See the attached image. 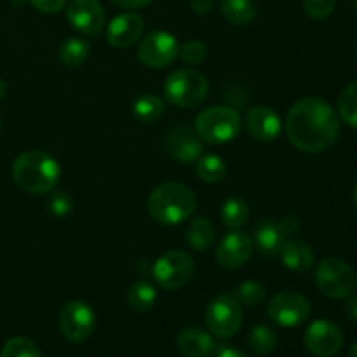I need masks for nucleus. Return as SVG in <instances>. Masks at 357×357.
<instances>
[{"instance_id": "obj_2", "label": "nucleus", "mask_w": 357, "mask_h": 357, "mask_svg": "<svg viewBox=\"0 0 357 357\" xmlns=\"http://www.w3.org/2000/svg\"><path fill=\"white\" fill-rule=\"evenodd\" d=\"M61 169L58 160L42 150L23 152L13 164V180L28 194H47L58 185Z\"/></svg>"}, {"instance_id": "obj_9", "label": "nucleus", "mask_w": 357, "mask_h": 357, "mask_svg": "<svg viewBox=\"0 0 357 357\" xmlns=\"http://www.w3.org/2000/svg\"><path fill=\"white\" fill-rule=\"evenodd\" d=\"M312 307L310 302L296 291H281L268 303L267 314L275 324L282 328H295L309 319Z\"/></svg>"}, {"instance_id": "obj_40", "label": "nucleus", "mask_w": 357, "mask_h": 357, "mask_svg": "<svg viewBox=\"0 0 357 357\" xmlns=\"http://www.w3.org/2000/svg\"><path fill=\"white\" fill-rule=\"evenodd\" d=\"M216 357H248L243 351L234 347H220L216 351Z\"/></svg>"}, {"instance_id": "obj_26", "label": "nucleus", "mask_w": 357, "mask_h": 357, "mask_svg": "<svg viewBox=\"0 0 357 357\" xmlns=\"http://www.w3.org/2000/svg\"><path fill=\"white\" fill-rule=\"evenodd\" d=\"M248 345L260 356H268L278 345V335L267 324H257L248 335Z\"/></svg>"}, {"instance_id": "obj_6", "label": "nucleus", "mask_w": 357, "mask_h": 357, "mask_svg": "<svg viewBox=\"0 0 357 357\" xmlns=\"http://www.w3.org/2000/svg\"><path fill=\"white\" fill-rule=\"evenodd\" d=\"M316 286L323 295L333 300L351 296L356 286V274L349 264L340 258H324L316 268Z\"/></svg>"}, {"instance_id": "obj_30", "label": "nucleus", "mask_w": 357, "mask_h": 357, "mask_svg": "<svg viewBox=\"0 0 357 357\" xmlns=\"http://www.w3.org/2000/svg\"><path fill=\"white\" fill-rule=\"evenodd\" d=\"M232 295L236 296V300L241 303V305L257 307L265 302L267 291H265V288L260 284V282L244 281L243 284H239L236 289H234Z\"/></svg>"}, {"instance_id": "obj_32", "label": "nucleus", "mask_w": 357, "mask_h": 357, "mask_svg": "<svg viewBox=\"0 0 357 357\" xmlns=\"http://www.w3.org/2000/svg\"><path fill=\"white\" fill-rule=\"evenodd\" d=\"M47 209L58 218L68 216L73 209V201L70 194L63 190H51V195L47 199Z\"/></svg>"}, {"instance_id": "obj_31", "label": "nucleus", "mask_w": 357, "mask_h": 357, "mask_svg": "<svg viewBox=\"0 0 357 357\" xmlns=\"http://www.w3.org/2000/svg\"><path fill=\"white\" fill-rule=\"evenodd\" d=\"M0 357H42L40 349L35 342L30 338L16 337L10 338L6 345H3Z\"/></svg>"}, {"instance_id": "obj_25", "label": "nucleus", "mask_w": 357, "mask_h": 357, "mask_svg": "<svg viewBox=\"0 0 357 357\" xmlns=\"http://www.w3.org/2000/svg\"><path fill=\"white\" fill-rule=\"evenodd\" d=\"M89 52L91 47L86 40L79 37H70L59 47V59H61L63 65L70 66V68H77V66L86 63Z\"/></svg>"}, {"instance_id": "obj_14", "label": "nucleus", "mask_w": 357, "mask_h": 357, "mask_svg": "<svg viewBox=\"0 0 357 357\" xmlns=\"http://www.w3.org/2000/svg\"><path fill=\"white\" fill-rule=\"evenodd\" d=\"M253 253V241L248 234L241 230H232L222 239V243L216 248V261L220 267L227 271H234L246 264Z\"/></svg>"}, {"instance_id": "obj_12", "label": "nucleus", "mask_w": 357, "mask_h": 357, "mask_svg": "<svg viewBox=\"0 0 357 357\" xmlns=\"http://www.w3.org/2000/svg\"><path fill=\"white\" fill-rule=\"evenodd\" d=\"M307 351L316 357H335L344 347V335L335 323L326 319L314 321L305 331Z\"/></svg>"}, {"instance_id": "obj_33", "label": "nucleus", "mask_w": 357, "mask_h": 357, "mask_svg": "<svg viewBox=\"0 0 357 357\" xmlns=\"http://www.w3.org/2000/svg\"><path fill=\"white\" fill-rule=\"evenodd\" d=\"M180 58L188 65H201L208 58V45L199 40H190L180 47Z\"/></svg>"}, {"instance_id": "obj_18", "label": "nucleus", "mask_w": 357, "mask_h": 357, "mask_svg": "<svg viewBox=\"0 0 357 357\" xmlns=\"http://www.w3.org/2000/svg\"><path fill=\"white\" fill-rule=\"evenodd\" d=\"M181 354L187 357H208L215 351V340L201 328H185L176 338Z\"/></svg>"}, {"instance_id": "obj_38", "label": "nucleus", "mask_w": 357, "mask_h": 357, "mask_svg": "<svg viewBox=\"0 0 357 357\" xmlns=\"http://www.w3.org/2000/svg\"><path fill=\"white\" fill-rule=\"evenodd\" d=\"M190 6L195 13L206 14L215 7V0H190Z\"/></svg>"}, {"instance_id": "obj_7", "label": "nucleus", "mask_w": 357, "mask_h": 357, "mask_svg": "<svg viewBox=\"0 0 357 357\" xmlns=\"http://www.w3.org/2000/svg\"><path fill=\"white\" fill-rule=\"evenodd\" d=\"M209 331L220 338H230L241 330L244 319L243 305L234 295H218L209 302L204 314Z\"/></svg>"}, {"instance_id": "obj_8", "label": "nucleus", "mask_w": 357, "mask_h": 357, "mask_svg": "<svg viewBox=\"0 0 357 357\" xmlns=\"http://www.w3.org/2000/svg\"><path fill=\"white\" fill-rule=\"evenodd\" d=\"M194 271L195 265L190 255L174 250L162 255L153 264L152 274L160 288L167 289V291H176V289L185 288L188 284V281L194 275Z\"/></svg>"}, {"instance_id": "obj_34", "label": "nucleus", "mask_w": 357, "mask_h": 357, "mask_svg": "<svg viewBox=\"0 0 357 357\" xmlns=\"http://www.w3.org/2000/svg\"><path fill=\"white\" fill-rule=\"evenodd\" d=\"M302 3L307 16L321 21L331 16V13L335 10V6H337V0H302Z\"/></svg>"}, {"instance_id": "obj_36", "label": "nucleus", "mask_w": 357, "mask_h": 357, "mask_svg": "<svg viewBox=\"0 0 357 357\" xmlns=\"http://www.w3.org/2000/svg\"><path fill=\"white\" fill-rule=\"evenodd\" d=\"M279 225H281V230L282 234H284L286 239L295 236V234L300 230V222L296 216H286V218H282L281 222H279Z\"/></svg>"}, {"instance_id": "obj_35", "label": "nucleus", "mask_w": 357, "mask_h": 357, "mask_svg": "<svg viewBox=\"0 0 357 357\" xmlns=\"http://www.w3.org/2000/svg\"><path fill=\"white\" fill-rule=\"evenodd\" d=\"M30 3L40 13L54 14L66 6V0H30Z\"/></svg>"}, {"instance_id": "obj_29", "label": "nucleus", "mask_w": 357, "mask_h": 357, "mask_svg": "<svg viewBox=\"0 0 357 357\" xmlns=\"http://www.w3.org/2000/svg\"><path fill=\"white\" fill-rule=\"evenodd\" d=\"M338 114L345 124L357 129V82L342 91L338 98Z\"/></svg>"}, {"instance_id": "obj_39", "label": "nucleus", "mask_w": 357, "mask_h": 357, "mask_svg": "<svg viewBox=\"0 0 357 357\" xmlns=\"http://www.w3.org/2000/svg\"><path fill=\"white\" fill-rule=\"evenodd\" d=\"M345 314L351 321L357 323V296H347V302H345Z\"/></svg>"}, {"instance_id": "obj_3", "label": "nucleus", "mask_w": 357, "mask_h": 357, "mask_svg": "<svg viewBox=\"0 0 357 357\" xmlns=\"http://www.w3.org/2000/svg\"><path fill=\"white\" fill-rule=\"evenodd\" d=\"M149 215L162 225H178L190 218L197 209L194 190L183 183H162L149 195Z\"/></svg>"}, {"instance_id": "obj_13", "label": "nucleus", "mask_w": 357, "mask_h": 357, "mask_svg": "<svg viewBox=\"0 0 357 357\" xmlns=\"http://www.w3.org/2000/svg\"><path fill=\"white\" fill-rule=\"evenodd\" d=\"M66 20L84 35H98L105 28L107 14L100 0H72L66 7Z\"/></svg>"}, {"instance_id": "obj_22", "label": "nucleus", "mask_w": 357, "mask_h": 357, "mask_svg": "<svg viewBox=\"0 0 357 357\" xmlns=\"http://www.w3.org/2000/svg\"><path fill=\"white\" fill-rule=\"evenodd\" d=\"M220 9L225 20L237 26L250 24L258 13L255 0H222Z\"/></svg>"}, {"instance_id": "obj_11", "label": "nucleus", "mask_w": 357, "mask_h": 357, "mask_svg": "<svg viewBox=\"0 0 357 357\" xmlns=\"http://www.w3.org/2000/svg\"><path fill=\"white\" fill-rule=\"evenodd\" d=\"M180 54V44L169 31H152L142 40L138 47V58L149 68H164L171 65Z\"/></svg>"}, {"instance_id": "obj_37", "label": "nucleus", "mask_w": 357, "mask_h": 357, "mask_svg": "<svg viewBox=\"0 0 357 357\" xmlns=\"http://www.w3.org/2000/svg\"><path fill=\"white\" fill-rule=\"evenodd\" d=\"M112 2L122 9H139V7L149 6L152 0H112Z\"/></svg>"}, {"instance_id": "obj_4", "label": "nucleus", "mask_w": 357, "mask_h": 357, "mask_svg": "<svg viewBox=\"0 0 357 357\" xmlns=\"http://www.w3.org/2000/svg\"><path fill=\"white\" fill-rule=\"evenodd\" d=\"M209 93V82L201 72L181 68L169 73L164 82V98L178 108H195L204 103Z\"/></svg>"}, {"instance_id": "obj_41", "label": "nucleus", "mask_w": 357, "mask_h": 357, "mask_svg": "<svg viewBox=\"0 0 357 357\" xmlns=\"http://www.w3.org/2000/svg\"><path fill=\"white\" fill-rule=\"evenodd\" d=\"M3 94H6V82H3L2 79H0V100L3 98Z\"/></svg>"}, {"instance_id": "obj_43", "label": "nucleus", "mask_w": 357, "mask_h": 357, "mask_svg": "<svg viewBox=\"0 0 357 357\" xmlns=\"http://www.w3.org/2000/svg\"><path fill=\"white\" fill-rule=\"evenodd\" d=\"M354 206L357 208V185H356V188H354Z\"/></svg>"}, {"instance_id": "obj_17", "label": "nucleus", "mask_w": 357, "mask_h": 357, "mask_svg": "<svg viewBox=\"0 0 357 357\" xmlns=\"http://www.w3.org/2000/svg\"><path fill=\"white\" fill-rule=\"evenodd\" d=\"M248 132L258 142H272L281 135L282 122L279 115L268 107H253L246 115Z\"/></svg>"}, {"instance_id": "obj_1", "label": "nucleus", "mask_w": 357, "mask_h": 357, "mask_svg": "<svg viewBox=\"0 0 357 357\" xmlns=\"http://www.w3.org/2000/svg\"><path fill=\"white\" fill-rule=\"evenodd\" d=\"M286 135L291 145L305 153L330 149L340 135V121L330 105L319 98L296 101L286 117Z\"/></svg>"}, {"instance_id": "obj_44", "label": "nucleus", "mask_w": 357, "mask_h": 357, "mask_svg": "<svg viewBox=\"0 0 357 357\" xmlns=\"http://www.w3.org/2000/svg\"><path fill=\"white\" fill-rule=\"evenodd\" d=\"M356 56H357V52H356Z\"/></svg>"}, {"instance_id": "obj_15", "label": "nucleus", "mask_w": 357, "mask_h": 357, "mask_svg": "<svg viewBox=\"0 0 357 357\" xmlns=\"http://www.w3.org/2000/svg\"><path fill=\"white\" fill-rule=\"evenodd\" d=\"M166 150L173 159L192 164L202 155V139L187 126H176L167 132Z\"/></svg>"}, {"instance_id": "obj_27", "label": "nucleus", "mask_w": 357, "mask_h": 357, "mask_svg": "<svg viewBox=\"0 0 357 357\" xmlns=\"http://www.w3.org/2000/svg\"><path fill=\"white\" fill-rule=\"evenodd\" d=\"M220 216H222V222L229 229L236 230L241 229L248 222V218H250V209H248V204L243 199L230 197L222 204Z\"/></svg>"}, {"instance_id": "obj_24", "label": "nucleus", "mask_w": 357, "mask_h": 357, "mask_svg": "<svg viewBox=\"0 0 357 357\" xmlns=\"http://www.w3.org/2000/svg\"><path fill=\"white\" fill-rule=\"evenodd\" d=\"M157 289L153 284L146 281H138L129 288L128 291V305L132 312L145 314L155 305Z\"/></svg>"}, {"instance_id": "obj_19", "label": "nucleus", "mask_w": 357, "mask_h": 357, "mask_svg": "<svg viewBox=\"0 0 357 357\" xmlns=\"http://www.w3.org/2000/svg\"><path fill=\"white\" fill-rule=\"evenodd\" d=\"M279 253H281L284 267L293 272H298V274L310 271V267L314 265V260H316L314 250L310 248V244L300 239H288L282 244Z\"/></svg>"}, {"instance_id": "obj_16", "label": "nucleus", "mask_w": 357, "mask_h": 357, "mask_svg": "<svg viewBox=\"0 0 357 357\" xmlns=\"http://www.w3.org/2000/svg\"><path fill=\"white\" fill-rule=\"evenodd\" d=\"M145 21L136 13H124L110 21L107 30V42L114 47H129L142 38Z\"/></svg>"}, {"instance_id": "obj_5", "label": "nucleus", "mask_w": 357, "mask_h": 357, "mask_svg": "<svg viewBox=\"0 0 357 357\" xmlns=\"http://www.w3.org/2000/svg\"><path fill=\"white\" fill-rule=\"evenodd\" d=\"M194 131L209 145H222L236 139L241 132V115L232 107H211L195 119Z\"/></svg>"}, {"instance_id": "obj_42", "label": "nucleus", "mask_w": 357, "mask_h": 357, "mask_svg": "<svg viewBox=\"0 0 357 357\" xmlns=\"http://www.w3.org/2000/svg\"><path fill=\"white\" fill-rule=\"evenodd\" d=\"M349 357H357V342L354 345H352L351 351H349Z\"/></svg>"}, {"instance_id": "obj_23", "label": "nucleus", "mask_w": 357, "mask_h": 357, "mask_svg": "<svg viewBox=\"0 0 357 357\" xmlns=\"http://www.w3.org/2000/svg\"><path fill=\"white\" fill-rule=\"evenodd\" d=\"M164 112H166V103L162 98L155 96V94H142L132 103V114L143 124L159 121Z\"/></svg>"}, {"instance_id": "obj_20", "label": "nucleus", "mask_w": 357, "mask_h": 357, "mask_svg": "<svg viewBox=\"0 0 357 357\" xmlns=\"http://www.w3.org/2000/svg\"><path fill=\"white\" fill-rule=\"evenodd\" d=\"M281 225L275 220H265L255 227V248L265 257H274L281 251L282 244L286 243Z\"/></svg>"}, {"instance_id": "obj_10", "label": "nucleus", "mask_w": 357, "mask_h": 357, "mask_svg": "<svg viewBox=\"0 0 357 357\" xmlns=\"http://www.w3.org/2000/svg\"><path fill=\"white\" fill-rule=\"evenodd\" d=\"M59 328L66 340L73 344H82L89 340L96 328L94 310L82 300H72L66 303L59 316Z\"/></svg>"}, {"instance_id": "obj_21", "label": "nucleus", "mask_w": 357, "mask_h": 357, "mask_svg": "<svg viewBox=\"0 0 357 357\" xmlns=\"http://www.w3.org/2000/svg\"><path fill=\"white\" fill-rule=\"evenodd\" d=\"M187 244L195 251H208L216 241V229L208 218H195L187 229Z\"/></svg>"}, {"instance_id": "obj_28", "label": "nucleus", "mask_w": 357, "mask_h": 357, "mask_svg": "<svg viewBox=\"0 0 357 357\" xmlns=\"http://www.w3.org/2000/svg\"><path fill=\"white\" fill-rule=\"evenodd\" d=\"M195 173L206 183H218L227 173V166L222 157L201 155L195 160Z\"/></svg>"}]
</instances>
